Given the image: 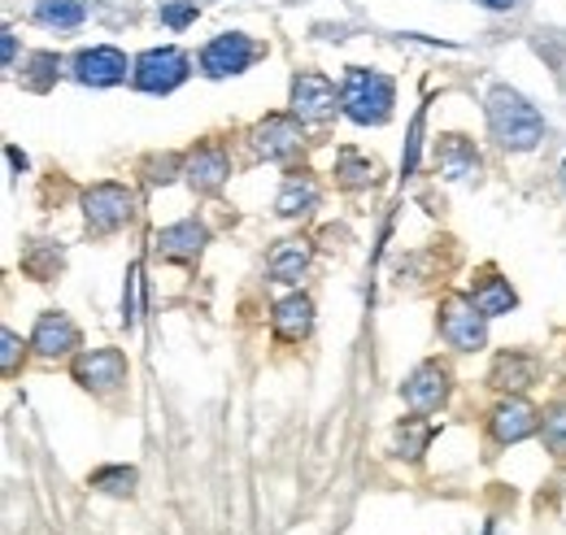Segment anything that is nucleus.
Segmentation results:
<instances>
[{"label":"nucleus","instance_id":"obj_4","mask_svg":"<svg viewBox=\"0 0 566 535\" xmlns=\"http://www.w3.org/2000/svg\"><path fill=\"white\" fill-rule=\"evenodd\" d=\"M74 384H83L96 397L118 392L127 384V357L118 348H87L74 357Z\"/></svg>","mask_w":566,"mask_h":535},{"label":"nucleus","instance_id":"obj_10","mask_svg":"<svg viewBox=\"0 0 566 535\" xmlns=\"http://www.w3.org/2000/svg\"><path fill=\"white\" fill-rule=\"evenodd\" d=\"M401 397H406L410 409H440L444 397H449V370L436 366V361H427V366H419V370L406 379Z\"/></svg>","mask_w":566,"mask_h":535},{"label":"nucleus","instance_id":"obj_30","mask_svg":"<svg viewBox=\"0 0 566 535\" xmlns=\"http://www.w3.org/2000/svg\"><path fill=\"white\" fill-rule=\"evenodd\" d=\"M0 344H4V375H13L18 370V353H22V339L13 332H4L0 335Z\"/></svg>","mask_w":566,"mask_h":535},{"label":"nucleus","instance_id":"obj_21","mask_svg":"<svg viewBox=\"0 0 566 535\" xmlns=\"http://www.w3.org/2000/svg\"><path fill=\"white\" fill-rule=\"evenodd\" d=\"M310 266V244L305 240H283L280 249L271 253V279L280 283H296Z\"/></svg>","mask_w":566,"mask_h":535},{"label":"nucleus","instance_id":"obj_12","mask_svg":"<svg viewBox=\"0 0 566 535\" xmlns=\"http://www.w3.org/2000/svg\"><path fill=\"white\" fill-rule=\"evenodd\" d=\"M31 348H35L40 357H62V353H74V348H78V327H74L66 314H44V318L35 323Z\"/></svg>","mask_w":566,"mask_h":535},{"label":"nucleus","instance_id":"obj_2","mask_svg":"<svg viewBox=\"0 0 566 535\" xmlns=\"http://www.w3.org/2000/svg\"><path fill=\"white\" fill-rule=\"evenodd\" d=\"M340 109L361 123V127H379L392 114V78L379 70H349L345 87H340Z\"/></svg>","mask_w":566,"mask_h":535},{"label":"nucleus","instance_id":"obj_18","mask_svg":"<svg viewBox=\"0 0 566 535\" xmlns=\"http://www.w3.org/2000/svg\"><path fill=\"white\" fill-rule=\"evenodd\" d=\"M493 384L505 388V392H523L536 384V357L527 353H501L493 366Z\"/></svg>","mask_w":566,"mask_h":535},{"label":"nucleus","instance_id":"obj_25","mask_svg":"<svg viewBox=\"0 0 566 535\" xmlns=\"http://www.w3.org/2000/svg\"><path fill=\"white\" fill-rule=\"evenodd\" d=\"M22 270L35 274V279H49L62 270V249H44V244H31L27 258H22Z\"/></svg>","mask_w":566,"mask_h":535},{"label":"nucleus","instance_id":"obj_7","mask_svg":"<svg viewBox=\"0 0 566 535\" xmlns=\"http://www.w3.org/2000/svg\"><path fill=\"white\" fill-rule=\"evenodd\" d=\"M136 87L140 92H170L188 78V57L179 49H148L144 57H136Z\"/></svg>","mask_w":566,"mask_h":535},{"label":"nucleus","instance_id":"obj_17","mask_svg":"<svg viewBox=\"0 0 566 535\" xmlns=\"http://www.w3.org/2000/svg\"><path fill=\"white\" fill-rule=\"evenodd\" d=\"M471 301H475V310L484 314V318H501V314H510L514 310V287H510V279H496V274H484L475 287H471Z\"/></svg>","mask_w":566,"mask_h":535},{"label":"nucleus","instance_id":"obj_20","mask_svg":"<svg viewBox=\"0 0 566 535\" xmlns=\"http://www.w3.org/2000/svg\"><path fill=\"white\" fill-rule=\"evenodd\" d=\"M314 204H318V183H314V179H305V175H292V179L283 183L275 209H280L283 218H305Z\"/></svg>","mask_w":566,"mask_h":535},{"label":"nucleus","instance_id":"obj_24","mask_svg":"<svg viewBox=\"0 0 566 535\" xmlns=\"http://www.w3.org/2000/svg\"><path fill=\"white\" fill-rule=\"evenodd\" d=\"M57 83V53H35L22 70V87L31 92H49Z\"/></svg>","mask_w":566,"mask_h":535},{"label":"nucleus","instance_id":"obj_33","mask_svg":"<svg viewBox=\"0 0 566 535\" xmlns=\"http://www.w3.org/2000/svg\"><path fill=\"white\" fill-rule=\"evenodd\" d=\"M563 188H566V166H563Z\"/></svg>","mask_w":566,"mask_h":535},{"label":"nucleus","instance_id":"obj_3","mask_svg":"<svg viewBox=\"0 0 566 535\" xmlns=\"http://www.w3.org/2000/svg\"><path fill=\"white\" fill-rule=\"evenodd\" d=\"M136 213V197L123 183H96L83 192V218L92 227V235H109L118 227H127Z\"/></svg>","mask_w":566,"mask_h":535},{"label":"nucleus","instance_id":"obj_19","mask_svg":"<svg viewBox=\"0 0 566 535\" xmlns=\"http://www.w3.org/2000/svg\"><path fill=\"white\" fill-rule=\"evenodd\" d=\"M436 161H440V170H444L449 179H467V175H475V170H480V153H475V148H471L462 135L440 139Z\"/></svg>","mask_w":566,"mask_h":535},{"label":"nucleus","instance_id":"obj_1","mask_svg":"<svg viewBox=\"0 0 566 535\" xmlns=\"http://www.w3.org/2000/svg\"><path fill=\"white\" fill-rule=\"evenodd\" d=\"M484 109H489V127H493V135L505 148H518L523 153V148H536L545 139V118L514 87H493L489 101H484Z\"/></svg>","mask_w":566,"mask_h":535},{"label":"nucleus","instance_id":"obj_8","mask_svg":"<svg viewBox=\"0 0 566 535\" xmlns=\"http://www.w3.org/2000/svg\"><path fill=\"white\" fill-rule=\"evenodd\" d=\"M440 332L453 348L471 353V348H484V314L475 310V301H462V296H449L440 305Z\"/></svg>","mask_w":566,"mask_h":535},{"label":"nucleus","instance_id":"obj_15","mask_svg":"<svg viewBox=\"0 0 566 535\" xmlns=\"http://www.w3.org/2000/svg\"><path fill=\"white\" fill-rule=\"evenodd\" d=\"M489 422H493V436L501 440V444H518L523 436H532V431H536V409L514 397V401L496 405Z\"/></svg>","mask_w":566,"mask_h":535},{"label":"nucleus","instance_id":"obj_13","mask_svg":"<svg viewBox=\"0 0 566 535\" xmlns=\"http://www.w3.org/2000/svg\"><path fill=\"white\" fill-rule=\"evenodd\" d=\"M184 175H188V183H192L197 192H213V188H218V183L231 175V157H227L222 148L206 144V148H197V153L188 157Z\"/></svg>","mask_w":566,"mask_h":535},{"label":"nucleus","instance_id":"obj_14","mask_svg":"<svg viewBox=\"0 0 566 535\" xmlns=\"http://www.w3.org/2000/svg\"><path fill=\"white\" fill-rule=\"evenodd\" d=\"M201 244H206V227L201 222H175V227H166V231H157V253L161 258H170V262H192L197 253H201Z\"/></svg>","mask_w":566,"mask_h":535},{"label":"nucleus","instance_id":"obj_5","mask_svg":"<svg viewBox=\"0 0 566 535\" xmlns=\"http://www.w3.org/2000/svg\"><path fill=\"white\" fill-rule=\"evenodd\" d=\"M258 53H262V44H253V40L240 35V31H227V35H218V40L206 44L201 70H206L210 78H227V74H240L244 66H253Z\"/></svg>","mask_w":566,"mask_h":535},{"label":"nucleus","instance_id":"obj_9","mask_svg":"<svg viewBox=\"0 0 566 535\" xmlns=\"http://www.w3.org/2000/svg\"><path fill=\"white\" fill-rule=\"evenodd\" d=\"M253 148H258V157H266V161H283V157L301 153V127H296V118L271 114L266 123H258Z\"/></svg>","mask_w":566,"mask_h":535},{"label":"nucleus","instance_id":"obj_31","mask_svg":"<svg viewBox=\"0 0 566 535\" xmlns=\"http://www.w3.org/2000/svg\"><path fill=\"white\" fill-rule=\"evenodd\" d=\"M13 53H18V44H13V31H4V66H13Z\"/></svg>","mask_w":566,"mask_h":535},{"label":"nucleus","instance_id":"obj_23","mask_svg":"<svg viewBox=\"0 0 566 535\" xmlns=\"http://www.w3.org/2000/svg\"><path fill=\"white\" fill-rule=\"evenodd\" d=\"M35 18H40L44 27L71 31V27H78V22L87 18V9H83V0H44V4L35 9Z\"/></svg>","mask_w":566,"mask_h":535},{"label":"nucleus","instance_id":"obj_6","mask_svg":"<svg viewBox=\"0 0 566 535\" xmlns=\"http://www.w3.org/2000/svg\"><path fill=\"white\" fill-rule=\"evenodd\" d=\"M336 114V87L327 74H296L292 78V118L301 123H327Z\"/></svg>","mask_w":566,"mask_h":535},{"label":"nucleus","instance_id":"obj_28","mask_svg":"<svg viewBox=\"0 0 566 535\" xmlns=\"http://www.w3.org/2000/svg\"><path fill=\"white\" fill-rule=\"evenodd\" d=\"M427 440H431V427H427L423 418H406V422H401V453H406V458H419Z\"/></svg>","mask_w":566,"mask_h":535},{"label":"nucleus","instance_id":"obj_11","mask_svg":"<svg viewBox=\"0 0 566 535\" xmlns=\"http://www.w3.org/2000/svg\"><path fill=\"white\" fill-rule=\"evenodd\" d=\"M127 74V57L118 49H87L74 57V78L87 87H109Z\"/></svg>","mask_w":566,"mask_h":535},{"label":"nucleus","instance_id":"obj_27","mask_svg":"<svg viewBox=\"0 0 566 535\" xmlns=\"http://www.w3.org/2000/svg\"><path fill=\"white\" fill-rule=\"evenodd\" d=\"M92 487H101V492H114V496H127V492L136 487V470H127V466L96 470V474H92Z\"/></svg>","mask_w":566,"mask_h":535},{"label":"nucleus","instance_id":"obj_22","mask_svg":"<svg viewBox=\"0 0 566 535\" xmlns=\"http://www.w3.org/2000/svg\"><path fill=\"white\" fill-rule=\"evenodd\" d=\"M336 175H340L345 188H361V183H375V179H379V161L357 157L354 148H345V153L336 157Z\"/></svg>","mask_w":566,"mask_h":535},{"label":"nucleus","instance_id":"obj_32","mask_svg":"<svg viewBox=\"0 0 566 535\" xmlns=\"http://www.w3.org/2000/svg\"><path fill=\"white\" fill-rule=\"evenodd\" d=\"M480 4H489V9H510L514 0H480Z\"/></svg>","mask_w":566,"mask_h":535},{"label":"nucleus","instance_id":"obj_16","mask_svg":"<svg viewBox=\"0 0 566 535\" xmlns=\"http://www.w3.org/2000/svg\"><path fill=\"white\" fill-rule=\"evenodd\" d=\"M275 335L280 339H287V344H296V339H305L310 335V327H314V301L310 296H283L280 305H275Z\"/></svg>","mask_w":566,"mask_h":535},{"label":"nucleus","instance_id":"obj_29","mask_svg":"<svg viewBox=\"0 0 566 535\" xmlns=\"http://www.w3.org/2000/svg\"><path fill=\"white\" fill-rule=\"evenodd\" d=\"M161 18H166V27H175V31H179V27H188V22L197 18V0H184V4H166V9H161Z\"/></svg>","mask_w":566,"mask_h":535},{"label":"nucleus","instance_id":"obj_26","mask_svg":"<svg viewBox=\"0 0 566 535\" xmlns=\"http://www.w3.org/2000/svg\"><path fill=\"white\" fill-rule=\"evenodd\" d=\"M541 436H545V449H549V453L566 458V405H554V409L545 413Z\"/></svg>","mask_w":566,"mask_h":535}]
</instances>
